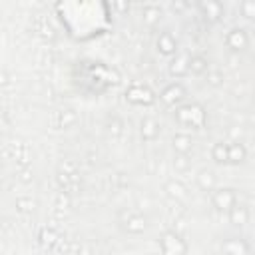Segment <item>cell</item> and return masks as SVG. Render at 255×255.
I'll return each mask as SVG.
<instances>
[{
	"instance_id": "obj_1",
	"label": "cell",
	"mask_w": 255,
	"mask_h": 255,
	"mask_svg": "<svg viewBox=\"0 0 255 255\" xmlns=\"http://www.w3.org/2000/svg\"><path fill=\"white\" fill-rule=\"evenodd\" d=\"M175 120L185 129H199L205 124V112L199 104H187L175 110Z\"/></svg>"
},
{
	"instance_id": "obj_2",
	"label": "cell",
	"mask_w": 255,
	"mask_h": 255,
	"mask_svg": "<svg viewBox=\"0 0 255 255\" xmlns=\"http://www.w3.org/2000/svg\"><path fill=\"white\" fill-rule=\"evenodd\" d=\"M213 159L219 163H239L245 159V147L241 143H217L213 147Z\"/></svg>"
},
{
	"instance_id": "obj_3",
	"label": "cell",
	"mask_w": 255,
	"mask_h": 255,
	"mask_svg": "<svg viewBox=\"0 0 255 255\" xmlns=\"http://www.w3.org/2000/svg\"><path fill=\"white\" fill-rule=\"evenodd\" d=\"M159 249H161L163 255H185L187 253V243L175 231H167L159 237Z\"/></svg>"
},
{
	"instance_id": "obj_4",
	"label": "cell",
	"mask_w": 255,
	"mask_h": 255,
	"mask_svg": "<svg viewBox=\"0 0 255 255\" xmlns=\"http://www.w3.org/2000/svg\"><path fill=\"white\" fill-rule=\"evenodd\" d=\"M126 98L135 104V106H149L153 102V94L147 86H141V84H133L129 86V90L126 92Z\"/></svg>"
},
{
	"instance_id": "obj_5",
	"label": "cell",
	"mask_w": 255,
	"mask_h": 255,
	"mask_svg": "<svg viewBox=\"0 0 255 255\" xmlns=\"http://www.w3.org/2000/svg\"><path fill=\"white\" fill-rule=\"evenodd\" d=\"M211 201H213V205L219 209V211H231L235 205H237V195L233 193V189H217L215 193H213V197H211Z\"/></svg>"
},
{
	"instance_id": "obj_6",
	"label": "cell",
	"mask_w": 255,
	"mask_h": 255,
	"mask_svg": "<svg viewBox=\"0 0 255 255\" xmlns=\"http://www.w3.org/2000/svg\"><path fill=\"white\" fill-rule=\"evenodd\" d=\"M183 98H185V88H183L179 82L169 84V86L159 94V100H161L165 106H177Z\"/></svg>"
},
{
	"instance_id": "obj_7",
	"label": "cell",
	"mask_w": 255,
	"mask_h": 255,
	"mask_svg": "<svg viewBox=\"0 0 255 255\" xmlns=\"http://www.w3.org/2000/svg\"><path fill=\"white\" fill-rule=\"evenodd\" d=\"M225 44H227L233 52H239V50H245V48H247L249 38H247L245 30H241V28H233V30L225 36Z\"/></svg>"
},
{
	"instance_id": "obj_8",
	"label": "cell",
	"mask_w": 255,
	"mask_h": 255,
	"mask_svg": "<svg viewBox=\"0 0 255 255\" xmlns=\"http://www.w3.org/2000/svg\"><path fill=\"white\" fill-rule=\"evenodd\" d=\"M223 255H251V249L241 239H229L223 243Z\"/></svg>"
},
{
	"instance_id": "obj_9",
	"label": "cell",
	"mask_w": 255,
	"mask_h": 255,
	"mask_svg": "<svg viewBox=\"0 0 255 255\" xmlns=\"http://www.w3.org/2000/svg\"><path fill=\"white\" fill-rule=\"evenodd\" d=\"M197 8L201 10L203 18L209 20V22H217L219 16H221V12H223V8H221L219 2H203V4H199Z\"/></svg>"
},
{
	"instance_id": "obj_10",
	"label": "cell",
	"mask_w": 255,
	"mask_h": 255,
	"mask_svg": "<svg viewBox=\"0 0 255 255\" xmlns=\"http://www.w3.org/2000/svg\"><path fill=\"white\" fill-rule=\"evenodd\" d=\"M157 50H159L161 54H165V56H171V54H175V50H177V40H175L169 32H163V34L157 38Z\"/></svg>"
},
{
	"instance_id": "obj_11",
	"label": "cell",
	"mask_w": 255,
	"mask_h": 255,
	"mask_svg": "<svg viewBox=\"0 0 255 255\" xmlns=\"http://www.w3.org/2000/svg\"><path fill=\"white\" fill-rule=\"evenodd\" d=\"M229 219H231V223H235V225H245L247 219H249V211H247V207H243V205L237 203V205L229 211Z\"/></svg>"
},
{
	"instance_id": "obj_12",
	"label": "cell",
	"mask_w": 255,
	"mask_h": 255,
	"mask_svg": "<svg viewBox=\"0 0 255 255\" xmlns=\"http://www.w3.org/2000/svg\"><path fill=\"white\" fill-rule=\"evenodd\" d=\"M157 133H159L157 124H155L151 118H145V120L141 122V135H143V139H155Z\"/></svg>"
},
{
	"instance_id": "obj_13",
	"label": "cell",
	"mask_w": 255,
	"mask_h": 255,
	"mask_svg": "<svg viewBox=\"0 0 255 255\" xmlns=\"http://www.w3.org/2000/svg\"><path fill=\"white\" fill-rule=\"evenodd\" d=\"M189 60L191 58H177V60H173V64H171V74L173 76H181V74H187L189 72Z\"/></svg>"
},
{
	"instance_id": "obj_14",
	"label": "cell",
	"mask_w": 255,
	"mask_h": 255,
	"mask_svg": "<svg viewBox=\"0 0 255 255\" xmlns=\"http://www.w3.org/2000/svg\"><path fill=\"white\" fill-rule=\"evenodd\" d=\"M207 70V60L201 58V56H193L189 60V72L191 74H203Z\"/></svg>"
},
{
	"instance_id": "obj_15",
	"label": "cell",
	"mask_w": 255,
	"mask_h": 255,
	"mask_svg": "<svg viewBox=\"0 0 255 255\" xmlns=\"http://www.w3.org/2000/svg\"><path fill=\"white\" fill-rule=\"evenodd\" d=\"M173 147L177 151H189L191 149V139L187 135H175L173 137Z\"/></svg>"
},
{
	"instance_id": "obj_16",
	"label": "cell",
	"mask_w": 255,
	"mask_h": 255,
	"mask_svg": "<svg viewBox=\"0 0 255 255\" xmlns=\"http://www.w3.org/2000/svg\"><path fill=\"white\" fill-rule=\"evenodd\" d=\"M197 181H199V185H201L203 189H211L213 183H215V177H213L211 171H201V173L197 175Z\"/></svg>"
},
{
	"instance_id": "obj_17",
	"label": "cell",
	"mask_w": 255,
	"mask_h": 255,
	"mask_svg": "<svg viewBox=\"0 0 255 255\" xmlns=\"http://www.w3.org/2000/svg\"><path fill=\"white\" fill-rule=\"evenodd\" d=\"M241 10L247 18H255V2H243L241 4Z\"/></svg>"
}]
</instances>
